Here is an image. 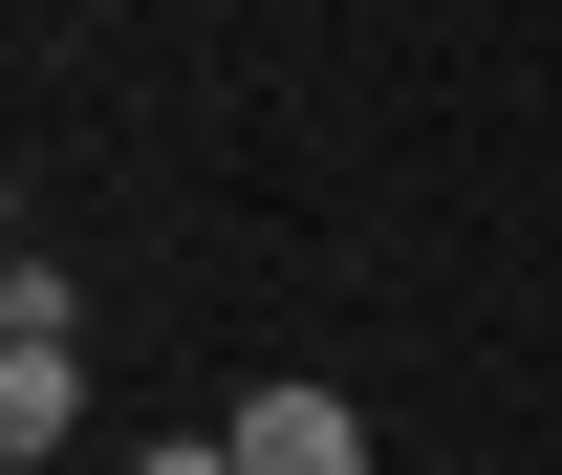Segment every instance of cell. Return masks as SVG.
Instances as JSON below:
<instances>
[{
    "instance_id": "3",
    "label": "cell",
    "mask_w": 562,
    "mask_h": 475,
    "mask_svg": "<svg viewBox=\"0 0 562 475\" xmlns=\"http://www.w3.org/2000/svg\"><path fill=\"white\" fill-rule=\"evenodd\" d=\"M131 475H238V410H216V432H151Z\"/></svg>"
},
{
    "instance_id": "2",
    "label": "cell",
    "mask_w": 562,
    "mask_h": 475,
    "mask_svg": "<svg viewBox=\"0 0 562 475\" xmlns=\"http://www.w3.org/2000/svg\"><path fill=\"white\" fill-rule=\"evenodd\" d=\"M238 475H368V410L347 389H238Z\"/></svg>"
},
{
    "instance_id": "1",
    "label": "cell",
    "mask_w": 562,
    "mask_h": 475,
    "mask_svg": "<svg viewBox=\"0 0 562 475\" xmlns=\"http://www.w3.org/2000/svg\"><path fill=\"white\" fill-rule=\"evenodd\" d=\"M66 432H87V303H66L44 260H22V281H0V454L44 475Z\"/></svg>"
}]
</instances>
